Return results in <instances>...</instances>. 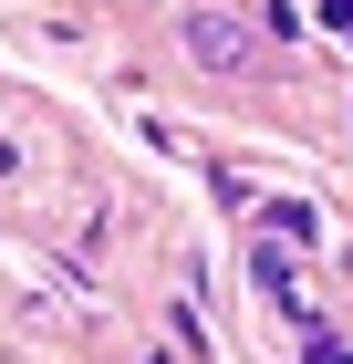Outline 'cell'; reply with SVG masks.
I'll return each instance as SVG.
<instances>
[{
    "label": "cell",
    "instance_id": "6da1fadb",
    "mask_svg": "<svg viewBox=\"0 0 353 364\" xmlns=\"http://www.w3.org/2000/svg\"><path fill=\"white\" fill-rule=\"evenodd\" d=\"M188 42H197V63H218V73H239V63H249V31H239V21H208V11L188 21Z\"/></svg>",
    "mask_w": 353,
    "mask_h": 364
}]
</instances>
